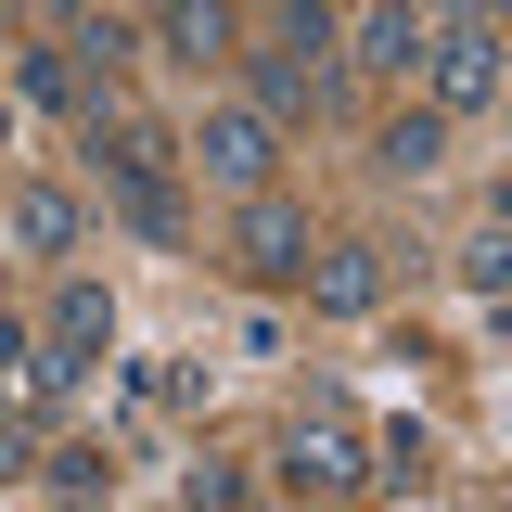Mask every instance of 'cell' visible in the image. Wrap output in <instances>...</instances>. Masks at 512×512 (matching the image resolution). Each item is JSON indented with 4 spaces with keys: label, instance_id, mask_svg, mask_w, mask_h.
Listing matches in <instances>:
<instances>
[{
    "label": "cell",
    "instance_id": "12",
    "mask_svg": "<svg viewBox=\"0 0 512 512\" xmlns=\"http://www.w3.org/2000/svg\"><path fill=\"white\" fill-rule=\"evenodd\" d=\"M154 39H167L180 64H218L231 52V0H154Z\"/></svg>",
    "mask_w": 512,
    "mask_h": 512
},
{
    "label": "cell",
    "instance_id": "18",
    "mask_svg": "<svg viewBox=\"0 0 512 512\" xmlns=\"http://www.w3.org/2000/svg\"><path fill=\"white\" fill-rule=\"evenodd\" d=\"M372 474H397V487H423V436L397 423V436H372Z\"/></svg>",
    "mask_w": 512,
    "mask_h": 512
},
{
    "label": "cell",
    "instance_id": "10",
    "mask_svg": "<svg viewBox=\"0 0 512 512\" xmlns=\"http://www.w3.org/2000/svg\"><path fill=\"white\" fill-rule=\"evenodd\" d=\"M77 231H90V218H77L64 180H26V192H13V244H26V256H77Z\"/></svg>",
    "mask_w": 512,
    "mask_h": 512
},
{
    "label": "cell",
    "instance_id": "17",
    "mask_svg": "<svg viewBox=\"0 0 512 512\" xmlns=\"http://www.w3.org/2000/svg\"><path fill=\"white\" fill-rule=\"evenodd\" d=\"M52 487H64V500H103L116 461H103V448H52Z\"/></svg>",
    "mask_w": 512,
    "mask_h": 512
},
{
    "label": "cell",
    "instance_id": "3",
    "mask_svg": "<svg viewBox=\"0 0 512 512\" xmlns=\"http://www.w3.org/2000/svg\"><path fill=\"white\" fill-rule=\"evenodd\" d=\"M180 154H192V167H205L218 192H269V167H282V128L256 116V103H218V116L192 128Z\"/></svg>",
    "mask_w": 512,
    "mask_h": 512
},
{
    "label": "cell",
    "instance_id": "15",
    "mask_svg": "<svg viewBox=\"0 0 512 512\" xmlns=\"http://www.w3.org/2000/svg\"><path fill=\"white\" fill-rule=\"evenodd\" d=\"M461 295L512 308V231H474V244H461Z\"/></svg>",
    "mask_w": 512,
    "mask_h": 512
},
{
    "label": "cell",
    "instance_id": "7",
    "mask_svg": "<svg viewBox=\"0 0 512 512\" xmlns=\"http://www.w3.org/2000/svg\"><path fill=\"white\" fill-rule=\"evenodd\" d=\"M308 308L320 320H372L384 308V244H320L308 256Z\"/></svg>",
    "mask_w": 512,
    "mask_h": 512
},
{
    "label": "cell",
    "instance_id": "1",
    "mask_svg": "<svg viewBox=\"0 0 512 512\" xmlns=\"http://www.w3.org/2000/svg\"><path fill=\"white\" fill-rule=\"evenodd\" d=\"M359 474H372V436H359V410H346V397H333V384H308V410H295V423H282V487H295V500H333V487H359Z\"/></svg>",
    "mask_w": 512,
    "mask_h": 512
},
{
    "label": "cell",
    "instance_id": "16",
    "mask_svg": "<svg viewBox=\"0 0 512 512\" xmlns=\"http://www.w3.org/2000/svg\"><path fill=\"white\" fill-rule=\"evenodd\" d=\"M180 512H244V461H192V474H180Z\"/></svg>",
    "mask_w": 512,
    "mask_h": 512
},
{
    "label": "cell",
    "instance_id": "5",
    "mask_svg": "<svg viewBox=\"0 0 512 512\" xmlns=\"http://www.w3.org/2000/svg\"><path fill=\"white\" fill-rule=\"evenodd\" d=\"M308 218L282 205V192H244V218H231V269H256V282H308Z\"/></svg>",
    "mask_w": 512,
    "mask_h": 512
},
{
    "label": "cell",
    "instance_id": "13",
    "mask_svg": "<svg viewBox=\"0 0 512 512\" xmlns=\"http://www.w3.org/2000/svg\"><path fill=\"white\" fill-rule=\"evenodd\" d=\"M372 154H384V167H397V180H423V167H436V154H448V116H436V103H410V116L384 128Z\"/></svg>",
    "mask_w": 512,
    "mask_h": 512
},
{
    "label": "cell",
    "instance_id": "8",
    "mask_svg": "<svg viewBox=\"0 0 512 512\" xmlns=\"http://www.w3.org/2000/svg\"><path fill=\"white\" fill-rule=\"evenodd\" d=\"M256 116L282 128V116H320V103H333V52H295V39H282V52H256V90H244Z\"/></svg>",
    "mask_w": 512,
    "mask_h": 512
},
{
    "label": "cell",
    "instance_id": "21",
    "mask_svg": "<svg viewBox=\"0 0 512 512\" xmlns=\"http://www.w3.org/2000/svg\"><path fill=\"white\" fill-rule=\"evenodd\" d=\"M500 512H512V500H500Z\"/></svg>",
    "mask_w": 512,
    "mask_h": 512
},
{
    "label": "cell",
    "instance_id": "2",
    "mask_svg": "<svg viewBox=\"0 0 512 512\" xmlns=\"http://www.w3.org/2000/svg\"><path fill=\"white\" fill-rule=\"evenodd\" d=\"M500 90H512V39H500V26H487V13H474V26H436L423 103H436V116H487Z\"/></svg>",
    "mask_w": 512,
    "mask_h": 512
},
{
    "label": "cell",
    "instance_id": "11",
    "mask_svg": "<svg viewBox=\"0 0 512 512\" xmlns=\"http://www.w3.org/2000/svg\"><path fill=\"white\" fill-rule=\"evenodd\" d=\"M64 384H77V372H64L52 346H26V333H13V320H0V410H52Z\"/></svg>",
    "mask_w": 512,
    "mask_h": 512
},
{
    "label": "cell",
    "instance_id": "19",
    "mask_svg": "<svg viewBox=\"0 0 512 512\" xmlns=\"http://www.w3.org/2000/svg\"><path fill=\"white\" fill-rule=\"evenodd\" d=\"M52 26H90V0H52Z\"/></svg>",
    "mask_w": 512,
    "mask_h": 512
},
{
    "label": "cell",
    "instance_id": "6",
    "mask_svg": "<svg viewBox=\"0 0 512 512\" xmlns=\"http://www.w3.org/2000/svg\"><path fill=\"white\" fill-rule=\"evenodd\" d=\"M77 128H90V154L116 167V192H141V180H180V141H167L154 116H128V103H90Z\"/></svg>",
    "mask_w": 512,
    "mask_h": 512
},
{
    "label": "cell",
    "instance_id": "14",
    "mask_svg": "<svg viewBox=\"0 0 512 512\" xmlns=\"http://www.w3.org/2000/svg\"><path fill=\"white\" fill-rule=\"evenodd\" d=\"M128 205V231L141 244H192V205H180V180H141V192H116Z\"/></svg>",
    "mask_w": 512,
    "mask_h": 512
},
{
    "label": "cell",
    "instance_id": "9",
    "mask_svg": "<svg viewBox=\"0 0 512 512\" xmlns=\"http://www.w3.org/2000/svg\"><path fill=\"white\" fill-rule=\"evenodd\" d=\"M103 346H116V295H103V282H64V295H52V359L90 372Z\"/></svg>",
    "mask_w": 512,
    "mask_h": 512
},
{
    "label": "cell",
    "instance_id": "4",
    "mask_svg": "<svg viewBox=\"0 0 512 512\" xmlns=\"http://www.w3.org/2000/svg\"><path fill=\"white\" fill-rule=\"evenodd\" d=\"M346 64H372V77H410V90H423V64H436V13H423V0H372V13L346 26Z\"/></svg>",
    "mask_w": 512,
    "mask_h": 512
},
{
    "label": "cell",
    "instance_id": "20",
    "mask_svg": "<svg viewBox=\"0 0 512 512\" xmlns=\"http://www.w3.org/2000/svg\"><path fill=\"white\" fill-rule=\"evenodd\" d=\"M487 26H512V0H487Z\"/></svg>",
    "mask_w": 512,
    "mask_h": 512
}]
</instances>
